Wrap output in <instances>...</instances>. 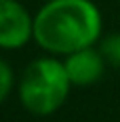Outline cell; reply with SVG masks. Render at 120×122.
<instances>
[{
	"label": "cell",
	"mask_w": 120,
	"mask_h": 122,
	"mask_svg": "<svg viewBox=\"0 0 120 122\" xmlns=\"http://www.w3.org/2000/svg\"><path fill=\"white\" fill-rule=\"evenodd\" d=\"M70 86L72 84L64 62H58L54 58H36L24 70L18 94L28 112L48 116L64 104Z\"/></svg>",
	"instance_id": "7a4b0ae2"
},
{
	"label": "cell",
	"mask_w": 120,
	"mask_h": 122,
	"mask_svg": "<svg viewBox=\"0 0 120 122\" xmlns=\"http://www.w3.org/2000/svg\"><path fill=\"white\" fill-rule=\"evenodd\" d=\"M12 84H14L12 70H10V66L4 62V60H0V104H2L4 100H6V96L10 94Z\"/></svg>",
	"instance_id": "8992f818"
},
{
	"label": "cell",
	"mask_w": 120,
	"mask_h": 122,
	"mask_svg": "<svg viewBox=\"0 0 120 122\" xmlns=\"http://www.w3.org/2000/svg\"><path fill=\"white\" fill-rule=\"evenodd\" d=\"M64 68H66V74L70 78V84L90 86L102 78L106 60H104L100 50H94L90 46V48H82L78 52L68 54L64 60Z\"/></svg>",
	"instance_id": "277c9868"
},
{
	"label": "cell",
	"mask_w": 120,
	"mask_h": 122,
	"mask_svg": "<svg viewBox=\"0 0 120 122\" xmlns=\"http://www.w3.org/2000/svg\"><path fill=\"white\" fill-rule=\"evenodd\" d=\"M102 18L90 0H48L34 16L32 38L52 54L78 52L100 38Z\"/></svg>",
	"instance_id": "6da1fadb"
},
{
	"label": "cell",
	"mask_w": 120,
	"mask_h": 122,
	"mask_svg": "<svg viewBox=\"0 0 120 122\" xmlns=\"http://www.w3.org/2000/svg\"><path fill=\"white\" fill-rule=\"evenodd\" d=\"M100 52L108 64L120 68V32H114L104 38L100 44Z\"/></svg>",
	"instance_id": "5b68a950"
},
{
	"label": "cell",
	"mask_w": 120,
	"mask_h": 122,
	"mask_svg": "<svg viewBox=\"0 0 120 122\" xmlns=\"http://www.w3.org/2000/svg\"><path fill=\"white\" fill-rule=\"evenodd\" d=\"M34 18L16 0H0V48H20L32 38Z\"/></svg>",
	"instance_id": "3957f363"
}]
</instances>
